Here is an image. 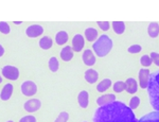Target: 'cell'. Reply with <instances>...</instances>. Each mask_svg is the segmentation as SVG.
<instances>
[{
	"label": "cell",
	"mask_w": 159,
	"mask_h": 122,
	"mask_svg": "<svg viewBox=\"0 0 159 122\" xmlns=\"http://www.w3.org/2000/svg\"><path fill=\"white\" fill-rule=\"evenodd\" d=\"M93 122H137L134 111L125 103L115 101L99 106L92 117Z\"/></svg>",
	"instance_id": "obj_1"
},
{
	"label": "cell",
	"mask_w": 159,
	"mask_h": 122,
	"mask_svg": "<svg viewBox=\"0 0 159 122\" xmlns=\"http://www.w3.org/2000/svg\"><path fill=\"white\" fill-rule=\"evenodd\" d=\"M148 93L151 105L159 111V71L151 75L148 85Z\"/></svg>",
	"instance_id": "obj_2"
},
{
	"label": "cell",
	"mask_w": 159,
	"mask_h": 122,
	"mask_svg": "<svg viewBox=\"0 0 159 122\" xmlns=\"http://www.w3.org/2000/svg\"><path fill=\"white\" fill-rule=\"evenodd\" d=\"M112 46H114L112 39L107 34H102L101 36L97 38L96 42H93L92 49H93V52L96 53L97 56L104 57L111 51Z\"/></svg>",
	"instance_id": "obj_3"
},
{
	"label": "cell",
	"mask_w": 159,
	"mask_h": 122,
	"mask_svg": "<svg viewBox=\"0 0 159 122\" xmlns=\"http://www.w3.org/2000/svg\"><path fill=\"white\" fill-rule=\"evenodd\" d=\"M1 75L10 81H17L20 78V71L16 66L4 65L1 68Z\"/></svg>",
	"instance_id": "obj_4"
},
{
	"label": "cell",
	"mask_w": 159,
	"mask_h": 122,
	"mask_svg": "<svg viewBox=\"0 0 159 122\" xmlns=\"http://www.w3.org/2000/svg\"><path fill=\"white\" fill-rule=\"evenodd\" d=\"M20 91L25 97H33L34 95H36L38 91L37 84L31 80L24 81L20 85Z\"/></svg>",
	"instance_id": "obj_5"
},
{
	"label": "cell",
	"mask_w": 159,
	"mask_h": 122,
	"mask_svg": "<svg viewBox=\"0 0 159 122\" xmlns=\"http://www.w3.org/2000/svg\"><path fill=\"white\" fill-rule=\"evenodd\" d=\"M42 107V101L37 98H31L24 103V109L30 114L39 111Z\"/></svg>",
	"instance_id": "obj_6"
},
{
	"label": "cell",
	"mask_w": 159,
	"mask_h": 122,
	"mask_svg": "<svg viewBox=\"0 0 159 122\" xmlns=\"http://www.w3.org/2000/svg\"><path fill=\"white\" fill-rule=\"evenodd\" d=\"M43 32H45V29L40 25H30L25 29V35L29 38H36V37L42 36Z\"/></svg>",
	"instance_id": "obj_7"
},
{
	"label": "cell",
	"mask_w": 159,
	"mask_h": 122,
	"mask_svg": "<svg viewBox=\"0 0 159 122\" xmlns=\"http://www.w3.org/2000/svg\"><path fill=\"white\" fill-rule=\"evenodd\" d=\"M72 46H71V48H72L73 52H81L82 50L84 49V46H85V39H84V36L82 34H75L74 36L72 37Z\"/></svg>",
	"instance_id": "obj_8"
},
{
	"label": "cell",
	"mask_w": 159,
	"mask_h": 122,
	"mask_svg": "<svg viewBox=\"0 0 159 122\" xmlns=\"http://www.w3.org/2000/svg\"><path fill=\"white\" fill-rule=\"evenodd\" d=\"M82 61L86 66H93L96 64L97 57L96 55L93 54V51L92 49H85L83 51V54H82Z\"/></svg>",
	"instance_id": "obj_9"
},
{
	"label": "cell",
	"mask_w": 159,
	"mask_h": 122,
	"mask_svg": "<svg viewBox=\"0 0 159 122\" xmlns=\"http://www.w3.org/2000/svg\"><path fill=\"white\" fill-rule=\"evenodd\" d=\"M14 93V86L12 83H7L3 85L1 91H0V100L2 101H9Z\"/></svg>",
	"instance_id": "obj_10"
},
{
	"label": "cell",
	"mask_w": 159,
	"mask_h": 122,
	"mask_svg": "<svg viewBox=\"0 0 159 122\" xmlns=\"http://www.w3.org/2000/svg\"><path fill=\"white\" fill-rule=\"evenodd\" d=\"M150 77H151V72L147 68H142V69L139 70V84L141 88H143V89L148 88Z\"/></svg>",
	"instance_id": "obj_11"
},
{
	"label": "cell",
	"mask_w": 159,
	"mask_h": 122,
	"mask_svg": "<svg viewBox=\"0 0 159 122\" xmlns=\"http://www.w3.org/2000/svg\"><path fill=\"white\" fill-rule=\"evenodd\" d=\"M84 79L87 83L93 84L99 80V72L93 68H89L84 72Z\"/></svg>",
	"instance_id": "obj_12"
},
{
	"label": "cell",
	"mask_w": 159,
	"mask_h": 122,
	"mask_svg": "<svg viewBox=\"0 0 159 122\" xmlns=\"http://www.w3.org/2000/svg\"><path fill=\"white\" fill-rule=\"evenodd\" d=\"M78 103L81 108H87L89 105V93L87 90H81L78 95Z\"/></svg>",
	"instance_id": "obj_13"
},
{
	"label": "cell",
	"mask_w": 159,
	"mask_h": 122,
	"mask_svg": "<svg viewBox=\"0 0 159 122\" xmlns=\"http://www.w3.org/2000/svg\"><path fill=\"white\" fill-rule=\"evenodd\" d=\"M60 56L64 62H70L73 58V50L71 46H64L60 51Z\"/></svg>",
	"instance_id": "obj_14"
},
{
	"label": "cell",
	"mask_w": 159,
	"mask_h": 122,
	"mask_svg": "<svg viewBox=\"0 0 159 122\" xmlns=\"http://www.w3.org/2000/svg\"><path fill=\"white\" fill-rule=\"evenodd\" d=\"M117 101V98L114 93H107V95H102L100 96L98 99H97V104L99 106H103V105H106L108 103H111V102H115Z\"/></svg>",
	"instance_id": "obj_15"
},
{
	"label": "cell",
	"mask_w": 159,
	"mask_h": 122,
	"mask_svg": "<svg viewBox=\"0 0 159 122\" xmlns=\"http://www.w3.org/2000/svg\"><path fill=\"white\" fill-rule=\"evenodd\" d=\"M68 39H69L68 32H66L65 30H61V31H58V32L55 34V43H56V45H58V46L65 45L66 43L68 42Z\"/></svg>",
	"instance_id": "obj_16"
},
{
	"label": "cell",
	"mask_w": 159,
	"mask_h": 122,
	"mask_svg": "<svg viewBox=\"0 0 159 122\" xmlns=\"http://www.w3.org/2000/svg\"><path fill=\"white\" fill-rule=\"evenodd\" d=\"M38 46H39V48L43 50H49L53 46V39L51 38L50 36H48V35L43 36L42 38L38 40Z\"/></svg>",
	"instance_id": "obj_17"
},
{
	"label": "cell",
	"mask_w": 159,
	"mask_h": 122,
	"mask_svg": "<svg viewBox=\"0 0 159 122\" xmlns=\"http://www.w3.org/2000/svg\"><path fill=\"white\" fill-rule=\"evenodd\" d=\"M99 37V32L96 28L89 27L85 30V38L88 40V42H96L97 38Z\"/></svg>",
	"instance_id": "obj_18"
},
{
	"label": "cell",
	"mask_w": 159,
	"mask_h": 122,
	"mask_svg": "<svg viewBox=\"0 0 159 122\" xmlns=\"http://www.w3.org/2000/svg\"><path fill=\"white\" fill-rule=\"evenodd\" d=\"M137 122H159V111H152L144 115Z\"/></svg>",
	"instance_id": "obj_19"
},
{
	"label": "cell",
	"mask_w": 159,
	"mask_h": 122,
	"mask_svg": "<svg viewBox=\"0 0 159 122\" xmlns=\"http://www.w3.org/2000/svg\"><path fill=\"white\" fill-rule=\"evenodd\" d=\"M125 85H126V90L129 93H135L138 89V82L134 78H129L125 81Z\"/></svg>",
	"instance_id": "obj_20"
},
{
	"label": "cell",
	"mask_w": 159,
	"mask_h": 122,
	"mask_svg": "<svg viewBox=\"0 0 159 122\" xmlns=\"http://www.w3.org/2000/svg\"><path fill=\"white\" fill-rule=\"evenodd\" d=\"M48 68L51 72H56L58 69H60V62H58L57 57L56 56H51L48 61Z\"/></svg>",
	"instance_id": "obj_21"
},
{
	"label": "cell",
	"mask_w": 159,
	"mask_h": 122,
	"mask_svg": "<svg viewBox=\"0 0 159 122\" xmlns=\"http://www.w3.org/2000/svg\"><path fill=\"white\" fill-rule=\"evenodd\" d=\"M111 86V80L110 79H103V80L97 85V90L99 93H104Z\"/></svg>",
	"instance_id": "obj_22"
},
{
	"label": "cell",
	"mask_w": 159,
	"mask_h": 122,
	"mask_svg": "<svg viewBox=\"0 0 159 122\" xmlns=\"http://www.w3.org/2000/svg\"><path fill=\"white\" fill-rule=\"evenodd\" d=\"M148 33L151 37L155 38L159 35V25L157 22H151L148 27Z\"/></svg>",
	"instance_id": "obj_23"
},
{
	"label": "cell",
	"mask_w": 159,
	"mask_h": 122,
	"mask_svg": "<svg viewBox=\"0 0 159 122\" xmlns=\"http://www.w3.org/2000/svg\"><path fill=\"white\" fill-rule=\"evenodd\" d=\"M112 24V29H114L115 33L121 35L125 31V22L123 21H114Z\"/></svg>",
	"instance_id": "obj_24"
},
{
	"label": "cell",
	"mask_w": 159,
	"mask_h": 122,
	"mask_svg": "<svg viewBox=\"0 0 159 122\" xmlns=\"http://www.w3.org/2000/svg\"><path fill=\"white\" fill-rule=\"evenodd\" d=\"M0 33L3 35H7L11 33V27L6 21H0Z\"/></svg>",
	"instance_id": "obj_25"
},
{
	"label": "cell",
	"mask_w": 159,
	"mask_h": 122,
	"mask_svg": "<svg viewBox=\"0 0 159 122\" xmlns=\"http://www.w3.org/2000/svg\"><path fill=\"white\" fill-rule=\"evenodd\" d=\"M125 89H126V85H125V82H123V81H117L114 84V91H116V93H122Z\"/></svg>",
	"instance_id": "obj_26"
},
{
	"label": "cell",
	"mask_w": 159,
	"mask_h": 122,
	"mask_svg": "<svg viewBox=\"0 0 159 122\" xmlns=\"http://www.w3.org/2000/svg\"><path fill=\"white\" fill-rule=\"evenodd\" d=\"M152 60H151V56L148 54H143L142 56L140 57V64L144 67H150L152 65Z\"/></svg>",
	"instance_id": "obj_27"
},
{
	"label": "cell",
	"mask_w": 159,
	"mask_h": 122,
	"mask_svg": "<svg viewBox=\"0 0 159 122\" xmlns=\"http://www.w3.org/2000/svg\"><path fill=\"white\" fill-rule=\"evenodd\" d=\"M68 120H69V114L67 111H61L53 122H68Z\"/></svg>",
	"instance_id": "obj_28"
},
{
	"label": "cell",
	"mask_w": 159,
	"mask_h": 122,
	"mask_svg": "<svg viewBox=\"0 0 159 122\" xmlns=\"http://www.w3.org/2000/svg\"><path fill=\"white\" fill-rule=\"evenodd\" d=\"M140 105V98L139 97H133L132 99L129 100V108L132 109H136L138 108Z\"/></svg>",
	"instance_id": "obj_29"
},
{
	"label": "cell",
	"mask_w": 159,
	"mask_h": 122,
	"mask_svg": "<svg viewBox=\"0 0 159 122\" xmlns=\"http://www.w3.org/2000/svg\"><path fill=\"white\" fill-rule=\"evenodd\" d=\"M18 122H37V118L34 115H27L21 117Z\"/></svg>",
	"instance_id": "obj_30"
},
{
	"label": "cell",
	"mask_w": 159,
	"mask_h": 122,
	"mask_svg": "<svg viewBox=\"0 0 159 122\" xmlns=\"http://www.w3.org/2000/svg\"><path fill=\"white\" fill-rule=\"evenodd\" d=\"M127 51L129 53H139L142 51V47L140 45H132L127 48Z\"/></svg>",
	"instance_id": "obj_31"
},
{
	"label": "cell",
	"mask_w": 159,
	"mask_h": 122,
	"mask_svg": "<svg viewBox=\"0 0 159 122\" xmlns=\"http://www.w3.org/2000/svg\"><path fill=\"white\" fill-rule=\"evenodd\" d=\"M109 24H110V22H108V21H98V22H97L98 27L102 30V31H107V30L109 29V27H110Z\"/></svg>",
	"instance_id": "obj_32"
},
{
	"label": "cell",
	"mask_w": 159,
	"mask_h": 122,
	"mask_svg": "<svg viewBox=\"0 0 159 122\" xmlns=\"http://www.w3.org/2000/svg\"><path fill=\"white\" fill-rule=\"evenodd\" d=\"M150 56H151V60H152V62L154 63V64H156L157 66H159V53L152 52Z\"/></svg>",
	"instance_id": "obj_33"
},
{
	"label": "cell",
	"mask_w": 159,
	"mask_h": 122,
	"mask_svg": "<svg viewBox=\"0 0 159 122\" xmlns=\"http://www.w3.org/2000/svg\"><path fill=\"white\" fill-rule=\"evenodd\" d=\"M4 53H6V49H4V47L0 44V57H2L4 55Z\"/></svg>",
	"instance_id": "obj_34"
},
{
	"label": "cell",
	"mask_w": 159,
	"mask_h": 122,
	"mask_svg": "<svg viewBox=\"0 0 159 122\" xmlns=\"http://www.w3.org/2000/svg\"><path fill=\"white\" fill-rule=\"evenodd\" d=\"M13 24L16 25V26H17V25H21V24H22V21H14Z\"/></svg>",
	"instance_id": "obj_35"
},
{
	"label": "cell",
	"mask_w": 159,
	"mask_h": 122,
	"mask_svg": "<svg viewBox=\"0 0 159 122\" xmlns=\"http://www.w3.org/2000/svg\"><path fill=\"white\" fill-rule=\"evenodd\" d=\"M0 83H2V77H1V75H0Z\"/></svg>",
	"instance_id": "obj_36"
},
{
	"label": "cell",
	"mask_w": 159,
	"mask_h": 122,
	"mask_svg": "<svg viewBox=\"0 0 159 122\" xmlns=\"http://www.w3.org/2000/svg\"><path fill=\"white\" fill-rule=\"evenodd\" d=\"M6 122H15V121H13V120H7V121H6Z\"/></svg>",
	"instance_id": "obj_37"
},
{
	"label": "cell",
	"mask_w": 159,
	"mask_h": 122,
	"mask_svg": "<svg viewBox=\"0 0 159 122\" xmlns=\"http://www.w3.org/2000/svg\"><path fill=\"white\" fill-rule=\"evenodd\" d=\"M83 122H87V121H83Z\"/></svg>",
	"instance_id": "obj_38"
}]
</instances>
